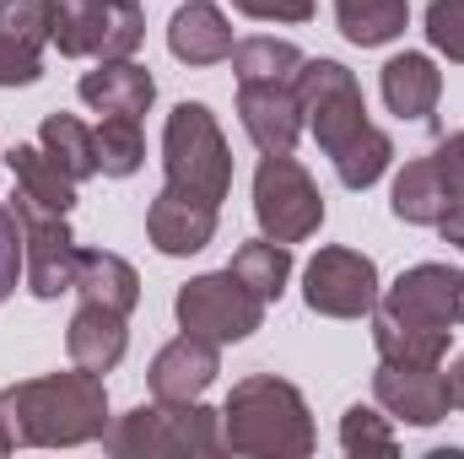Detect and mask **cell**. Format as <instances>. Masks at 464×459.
Returning a JSON list of instances; mask_svg holds the SVG:
<instances>
[{
	"label": "cell",
	"instance_id": "cell-18",
	"mask_svg": "<svg viewBox=\"0 0 464 459\" xmlns=\"http://www.w3.org/2000/svg\"><path fill=\"white\" fill-rule=\"evenodd\" d=\"M76 93H82V103L98 109V114L140 119L151 109V98H157V82H151V71L135 65V60H98V71H87V76L76 82Z\"/></svg>",
	"mask_w": 464,
	"mask_h": 459
},
{
	"label": "cell",
	"instance_id": "cell-29",
	"mask_svg": "<svg viewBox=\"0 0 464 459\" xmlns=\"http://www.w3.org/2000/svg\"><path fill=\"white\" fill-rule=\"evenodd\" d=\"M341 449L351 459H394L400 454V438H394V416L383 411V405H351L346 416H341Z\"/></svg>",
	"mask_w": 464,
	"mask_h": 459
},
{
	"label": "cell",
	"instance_id": "cell-2",
	"mask_svg": "<svg viewBox=\"0 0 464 459\" xmlns=\"http://www.w3.org/2000/svg\"><path fill=\"white\" fill-rule=\"evenodd\" d=\"M0 411L11 422V438L27 449H76L103 438L109 427V389L98 373H44L0 389Z\"/></svg>",
	"mask_w": 464,
	"mask_h": 459
},
{
	"label": "cell",
	"instance_id": "cell-31",
	"mask_svg": "<svg viewBox=\"0 0 464 459\" xmlns=\"http://www.w3.org/2000/svg\"><path fill=\"white\" fill-rule=\"evenodd\" d=\"M44 76V44L0 33V87H33Z\"/></svg>",
	"mask_w": 464,
	"mask_h": 459
},
{
	"label": "cell",
	"instance_id": "cell-25",
	"mask_svg": "<svg viewBox=\"0 0 464 459\" xmlns=\"http://www.w3.org/2000/svg\"><path fill=\"white\" fill-rule=\"evenodd\" d=\"M232 276L254 292V298H265V303H276L281 292H286V281H292V243H276V238H254V243H243L237 254H232L227 265Z\"/></svg>",
	"mask_w": 464,
	"mask_h": 459
},
{
	"label": "cell",
	"instance_id": "cell-15",
	"mask_svg": "<svg viewBox=\"0 0 464 459\" xmlns=\"http://www.w3.org/2000/svg\"><path fill=\"white\" fill-rule=\"evenodd\" d=\"M217 211H222V206H211V200H200V195H184V190H168V184H162V195H157L151 211H146V238H151V249L168 254V259L200 254V249L217 238Z\"/></svg>",
	"mask_w": 464,
	"mask_h": 459
},
{
	"label": "cell",
	"instance_id": "cell-32",
	"mask_svg": "<svg viewBox=\"0 0 464 459\" xmlns=\"http://www.w3.org/2000/svg\"><path fill=\"white\" fill-rule=\"evenodd\" d=\"M427 44L443 60L464 65V0H432L427 5Z\"/></svg>",
	"mask_w": 464,
	"mask_h": 459
},
{
	"label": "cell",
	"instance_id": "cell-19",
	"mask_svg": "<svg viewBox=\"0 0 464 459\" xmlns=\"http://www.w3.org/2000/svg\"><path fill=\"white\" fill-rule=\"evenodd\" d=\"M82 303H103L114 314H135L140 303V276L124 254H109V249H82L76 254V287H71Z\"/></svg>",
	"mask_w": 464,
	"mask_h": 459
},
{
	"label": "cell",
	"instance_id": "cell-22",
	"mask_svg": "<svg viewBox=\"0 0 464 459\" xmlns=\"http://www.w3.org/2000/svg\"><path fill=\"white\" fill-rule=\"evenodd\" d=\"M389 206H394V217L411 222V228H438V222H443V211H449V179H443V168H438L432 151L400 168Z\"/></svg>",
	"mask_w": 464,
	"mask_h": 459
},
{
	"label": "cell",
	"instance_id": "cell-12",
	"mask_svg": "<svg viewBox=\"0 0 464 459\" xmlns=\"http://www.w3.org/2000/svg\"><path fill=\"white\" fill-rule=\"evenodd\" d=\"M372 400L405 422V427H438L454 400H449V373L438 367H400V362H378L372 373Z\"/></svg>",
	"mask_w": 464,
	"mask_h": 459
},
{
	"label": "cell",
	"instance_id": "cell-14",
	"mask_svg": "<svg viewBox=\"0 0 464 459\" xmlns=\"http://www.w3.org/2000/svg\"><path fill=\"white\" fill-rule=\"evenodd\" d=\"M237 119L265 157H281L303 135V109L292 82H237Z\"/></svg>",
	"mask_w": 464,
	"mask_h": 459
},
{
	"label": "cell",
	"instance_id": "cell-34",
	"mask_svg": "<svg viewBox=\"0 0 464 459\" xmlns=\"http://www.w3.org/2000/svg\"><path fill=\"white\" fill-rule=\"evenodd\" d=\"M0 33L49 44V22H44V0H0Z\"/></svg>",
	"mask_w": 464,
	"mask_h": 459
},
{
	"label": "cell",
	"instance_id": "cell-27",
	"mask_svg": "<svg viewBox=\"0 0 464 459\" xmlns=\"http://www.w3.org/2000/svg\"><path fill=\"white\" fill-rule=\"evenodd\" d=\"M303 49L286 38H243L232 44V76L237 82H297L303 71Z\"/></svg>",
	"mask_w": 464,
	"mask_h": 459
},
{
	"label": "cell",
	"instance_id": "cell-26",
	"mask_svg": "<svg viewBox=\"0 0 464 459\" xmlns=\"http://www.w3.org/2000/svg\"><path fill=\"white\" fill-rule=\"evenodd\" d=\"M38 146H44L76 184L98 173V135H92L76 114H49L38 124Z\"/></svg>",
	"mask_w": 464,
	"mask_h": 459
},
{
	"label": "cell",
	"instance_id": "cell-20",
	"mask_svg": "<svg viewBox=\"0 0 464 459\" xmlns=\"http://www.w3.org/2000/svg\"><path fill=\"white\" fill-rule=\"evenodd\" d=\"M372 346H378V362L443 367V356L454 346V330H443V325H411V319H394V314L372 308Z\"/></svg>",
	"mask_w": 464,
	"mask_h": 459
},
{
	"label": "cell",
	"instance_id": "cell-5",
	"mask_svg": "<svg viewBox=\"0 0 464 459\" xmlns=\"http://www.w3.org/2000/svg\"><path fill=\"white\" fill-rule=\"evenodd\" d=\"M162 173L168 190L200 195L211 206H222L232 190V146L222 135L217 114L206 103H179L162 124Z\"/></svg>",
	"mask_w": 464,
	"mask_h": 459
},
{
	"label": "cell",
	"instance_id": "cell-7",
	"mask_svg": "<svg viewBox=\"0 0 464 459\" xmlns=\"http://www.w3.org/2000/svg\"><path fill=\"white\" fill-rule=\"evenodd\" d=\"M265 298H254L232 270H206L195 281L179 287L173 298V314H179V330L189 336H206V341L227 346V341H248L259 325H265Z\"/></svg>",
	"mask_w": 464,
	"mask_h": 459
},
{
	"label": "cell",
	"instance_id": "cell-4",
	"mask_svg": "<svg viewBox=\"0 0 464 459\" xmlns=\"http://www.w3.org/2000/svg\"><path fill=\"white\" fill-rule=\"evenodd\" d=\"M103 449L119 459H162V454H217L222 444V411L200 400H157L135 405L103 427Z\"/></svg>",
	"mask_w": 464,
	"mask_h": 459
},
{
	"label": "cell",
	"instance_id": "cell-13",
	"mask_svg": "<svg viewBox=\"0 0 464 459\" xmlns=\"http://www.w3.org/2000/svg\"><path fill=\"white\" fill-rule=\"evenodd\" d=\"M217 373H222V346L184 330L179 341H168L151 356L146 384H151V400H173L179 405V400H200L217 384Z\"/></svg>",
	"mask_w": 464,
	"mask_h": 459
},
{
	"label": "cell",
	"instance_id": "cell-16",
	"mask_svg": "<svg viewBox=\"0 0 464 459\" xmlns=\"http://www.w3.org/2000/svg\"><path fill=\"white\" fill-rule=\"evenodd\" d=\"M130 314H114V308H103V303H82L76 314H71V325H65V351H71V367H82V373H114L119 362H124V351H130V325H124Z\"/></svg>",
	"mask_w": 464,
	"mask_h": 459
},
{
	"label": "cell",
	"instance_id": "cell-1",
	"mask_svg": "<svg viewBox=\"0 0 464 459\" xmlns=\"http://www.w3.org/2000/svg\"><path fill=\"white\" fill-rule=\"evenodd\" d=\"M292 93H297L303 124L314 130V141L335 162V179L346 190H372L394 162V141L367 119L356 76L341 60H303Z\"/></svg>",
	"mask_w": 464,
	"mask_h": 459
},
{
	"label": "cell",
	"instance_id": "cell-3",
	"mask_svg": "<svg viewBox=\"0 0 464 459\" xmlns=\"http://www.w3.org/2000/svg\"><path fill=\"white\" fill-rule=\"evenodd\" d=\"M222 444L248 459H303L314 454L319 433L297 384L276 373H248L232 384L222 405Z\"/></svg>",
	"mask_w": 464,
	"mask_h": 459
},
{
	"label": "cell",
	"instance_id": "cell-23",
	"mask_svg": "<svg viewBox=\"0 0 464 459\" xmlns=\"http://www.w3.org/2000/svg\"><path fill=\"white\" fill-rule=\"evenodd\" d=\"M5 162H11V173H16V195H27V200L44 206V211L71 217V206H76V179H71L44 146H11Z\"/></svg>",
	"mask_w": 464,
	"mask_h": 459
},
{
	"label": "cell",
	"instance_id": "cell-9",
	"mask_svg": "<svg viewBox=\"0 0 464 459\" xmlns=\"http://www.w3.org/2000/svg\"><path fill=\"white\" fill-rule=\"evenodd\" d=\"M11 211H16V228H22V276H27V292L44 298V303L60 298V292H71L76 287V254H82L71 222L60 211L33 206L27 195H16Z\"/></svg>",
	"mask_w": 464,
	"mask_h": 459
},
{
	"label": "cell",
	"instance_id": "cell-30",
	"mask_svg": "<svg viewBox=\"0 0 464 459\" xmlns=\"http://www.w3.org/2000/svg\"><path fill=\"white\" fill-rule=\"evenodd\" d=\"M432 157H438V168H443V179H449V211H443L438 232L464 254V130L443 135V141L432 146Z\"/></svg>",
	"mask_w": 464,
	"mask_h": 459
},
{
	"label": "cell",
	"instance_id": "cell-24",
	"mask_svg": "<svg viewBox=\"0 0 464 459\" xmlns=\"http://www.w3.org/2000/svg\"><path fill=\"white\" fill-rule=\"evenodd\" d=\"M335 22L346 33V44L356 49H378V44H394L411 22V5L405 0H335Z\"/></svg>",
	"mask_w": 464,
	"mask_h": 459
},
{
	"label": "cell",
	"instance_id": "cell-36",
	"mask_svg": "<svg viewBox=\"0 0 464 459\" xmlns=\"http://www.w3.org/2000/svg\"><path fill=\"white\" fill-rule=\"evenodd\" d=\"M449 400H454V411H464V351L454 356V367H449Z\"/></svg>",
	"mask_w": 464,
	"mask_h": 459
},
{
	"label": "cell",
	"instance_id": "cell-10",
	"mask_svg": "<svg viewBox=\"0 0 464 459\" xmlns=\"http://www.w3.org/2000/svg\"><path fill=\"white\" fill-rule=\"evenodd\" d=\"M303 303L324 319H362L378 308V265L356 249H319L303 270Z\"/></svg>",
	"mask_w": 464,
	"mask_h": 459
},
{
	"label": "cell",
	"instance_id": "cell-28",
	"mask_svg": "<svg viewBox=\"0 0 464 459\" xmlns=\"http://www.w3.org/2000/svg\"><path fill=\"white\" fill-rule=\"evenodd\" d=\"M92 135H98V173H103V179H130V173L146 162V135H140V119L103 114V124H98Z\"/></svg>",
	"mask_w": 464,
	"mask_h": 459
},
{
	"label": "cell",
	"instance_id": "cell-6",
	"mask_svg": "<svg viewBox=\"0 0 464 459\" xmlns=\"http://www.w3.org/2000/svg\"><path fill=\"white\" fill-rule=\"evenodd\" d=\"M44 22L65 60H130L146 38L140 0H44Z\"/></svg>",
	"mask_w": 464,
	"mask_h": 459
},
{
	"label": "cell",
	"instance_id": "cell-35",
	"mask_svg": "<svg viewBox=\"0 0 464 459\" xmlns=\"http://www.w3.org/2000/svg\"><path fill=\"white\" fill-rule=\"evenodd\" d=\"M232 11H243L254 22H308L319 11V0H232Z\"/></svg>",
	"mask_w": 464,
	"mask_h": 459
},
{
	"label": "cell",
	"instance_id": "cell-33",
	"mask_svg": "<svg viewBox=\"0 0 464 459\" xmlns=\"http://www.w3.org/2000/svg\"><path fill=\"white\" fill-rule=\"evenodd\" d=\"M16 276H22V228H16V211L0 200V303L16 292Z\"/></svg>",
	"mask_w": 464,
	"mask_h": 459
},
{
	"label": "cell",
	"instance_id": "cell-11",
	"mask_svg": "<svg viewBox=\"0 0 464 459\" xmlns=\"http://www.w3.org/2000/svg\"><path fill=\"white\" fill-rule=\"evenodd\" d=\"M378 314L411 319V325H464V270L454 265H411L389 292H378Z\"/></svg>",
	"mask_w": 464,
	"mask_h": 459
},
{
	"label": "cell",
	"instance_id": "cell-37",
	"mask_svg": "<svg viewBox=\"0 0 464 459\" xmlns=\"http://www.w3.org/2000/svg\"><path fill=\"white\" fill-rule=\"evenodd\" d=\"M16 449V438H11V422H5V411H0V454H11Z\"/></svg>",
	"mask_w": 464,
	"mask_h": 459
},
{
	"label": "cell",
	"instance_id": "cell-21",
	"mask_svg": "<svg viewBox=\"0 0 464 459\" xmlns=\"http://www.w3.org/2000/svg\"><path fill=\"white\" fill-rule=\"evenodd\" d=\"M438 98H443V71L427 60V54H394L383 65V103L389 114L400 119H432L438 114Z\"/></svg>",
	"mask_w": 464,
	"mask_h": 459
},
{
	"label": "cell",
	"instance_id": "cell-8",
	"mask_svg": "<svg viewBox=\"0 0 464 459\" xmlns=\"http://www.w3.org/2000/svg\"><path fill=\"white\" fill-rule=\"evenodd\" d=\"M254 217L259 232L276 238V243H303L324 228V195L319 184L308 179V168L281 151V157H265L259 173H254Z\"/></svg>",
	"mask_w": 464,
	"mask_h": 459
},
{
	"label": "cell",
	"instance_id": "cell-17",
	"mask_svg": "<svg viewBox=\"0 0 464 459\" xmlns=\"http://www.w3.org/2000/svg\"><path fill=\"white\" fill-rule=\"evenodd\" d=\"M232 22L217 0H184L168 22V49L184 65H222L232 60Z\"/></svg>",
	"mask_w": 464,
	"mask_h": 459
}]
</instances>
